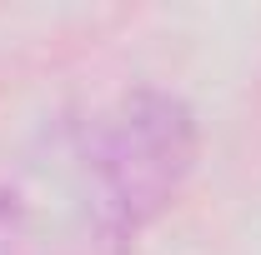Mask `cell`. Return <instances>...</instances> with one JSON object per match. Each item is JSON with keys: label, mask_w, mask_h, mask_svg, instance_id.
<instances>
[{"label": "cell", "mask_w": 261, "mask_h": 255, "mask_svg": "<svg viewBox=\"0 0 261 255\" xmlns=\"http://www.w3.org/2000/svg\"><path fill=\"white\" fill-rule=\"evenodd\" d=\"M191 155H196V125L181 100H171V95L126 100L106 120L100 150H96L111 225L121 235L146 225L181 190V180L191 170Z\"/></svg>", "instance_id": "obj_1"}]
</instances>
